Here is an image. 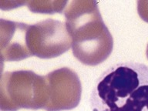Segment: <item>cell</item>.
<instances>
[{
  "mask_svg": "<svg viewBox=\"0 0 148 111\" xmlns=\"http://www.w3.org/2000/svg\"><path fill=\"white\" fill-rule=\"evenodd\" d=\"M28 24L1 19V60L19 61L30 57L26 44Z\"/></svg>",
  "mask_w": 148,
  "mask_h": 111,
  "instance_id": "obj_6",
  "label": "cell"
},
{
  "mask_svg": "<svg viewBox=\"0 0 148 111\" xmlns=\"http://www.w3.org/2000/svg\"><path fill=\"white\" fill-rule=\"evenodd\" d=\"M45 77L48 84L49 99L44 110H68L78 106L82 85L76 72L68 67H62L50 72Z\"/></svg>",
  "mask_w": 148,
  "mask_h": 111,
  "instance_id": "obj_5",
  "label": "cell"
},
{
  "mask_svg": "<svg viewBox=\"0 0 148 111\" xmlns=\"http://www.w3.org/2000/svg\"><path fill=\"white\" fill-rule=\"evenodd\" d=\"M64 14L74 56L86 66L103 62L113 51V39L102 18L97 2L73 1Z\"/></svg>",
  "mask_w": 148,
  "mask_h": 111,
  "instance_id": "obj_2",
  "label": "cell"
},
{
  "mask_svg": "<svg viewBox=\"0 0 148 111\" xmlns=\"http://www.w3.org/2000/svg\"><path fill=\"white\" fill-rule=\"evenodd\" d=\"M92 111H148V66L120 62L99 76L90 95Z\"/></svg>",
  "mask_w": 148,
  "mask_h": 111,
  "instance_id": "obj_1",
  "label": "cell"
},
{
  "mask_svg": "<svg viewBox=\"0 0 148 111\" xmlns=\"http://www.w3.org/2000/svg\"><path fill=\"white\" fill-rule=\"evenodd\" d=\"M137 11L140 17L148 23V1H138Z\"/></svg>",
  "mask_w": 148,
  "mask_h": 111,
  "instance_id": "obj_8",
  "label": "cell"
},
{
  "mask_svg": "<svg viewBox=\"0 0 148 111\" xmlns=\"http://www.w3.org/2000/svg\"><path fill=\"white\" fill-rule=\"evenodd\" d=\"M25 4H27L30 11L33 12L53 14L61 12L67 2H28Z\"/></svg>",
  "mask_w": 148,
  "mask_h": 111,
  "instance_id": "obj_7",
  "label": "cell"
},
{
  "mask_svg": "<svg viewBox=\"0 0 148 111\" xmlns=\"http://www.w3.org/2000/svg\"><path fill=\"white\" fill-rule=\"evenodd\" d=\"M49 99L46 77L32 70L6 72L1 76V110L45 109Z\"/></svg>",
  "mask_w": 148,
  "mask_h": 111,
  "instance_id": "obj_3",
  "label": "cell"
},
{
  "mask_svg": "<svg viewBox=\"0 0 148 111\" xmlns=\"http://www.w3.org/2000/svg\"><path fill=\"white\" fill-rule=\"evenodd\" d=\"M26 44L31 56L52 59L69 50L72 38L66 23L47 18L27 25Z\"/></svg>",
  "mask_w": 148,
  "mask_h": 111,
  "instance_id": "obj_4",
  "label": "cell"
},
{
  "mask_svg": "<svg viewBox=\"0 0 148 111\" xmlns=\"http://www.w3.org/2000/svg\"><path fill=\"white\" fill-rule=\"evenodd\" d=\"M146 56H147V58L148 60V44L147 46V49H146Z\"/></svg>",
  "mask_w": 148,
  "mask_h": 111,
  "instance_id": "obj_9",
  "label": "cell"
}]
</instances>
